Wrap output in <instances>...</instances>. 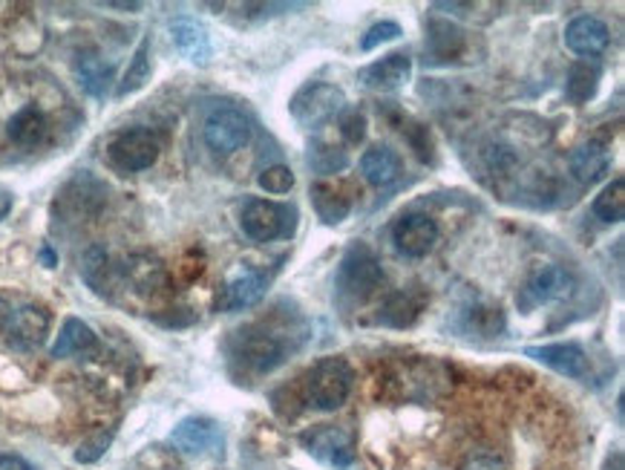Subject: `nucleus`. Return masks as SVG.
<instances>
[{"mask_svg":"<svg viewBox=\"0 0 625 470\" xmlns=\"http://www.w3.org/2000/svg\"><path fill=\"white\" fill-rule=\"evenodd\" d=\"M573 286H576V280H573V275L565 269V266H557V263H551V266H539V269L525 280V286H521L519 307L536 309V307H545V303L565 300L571 298Z\"/></svg>","mask_w":625,"mask_h":470,"instance_id":"8","label":"nucleus"},{"mask_svg":"<svg viewBox=\"0 0 625 470\" xmlns=\"http://www.w3.org/2000/svg\"><path fill=\"white\" fill-rule=\"evenodd\" d=\"M309 164H312V171L317 173H341L346 171V164H349V153L337 148V145L312 142V148H309Z\"/></svg>","mask_w":625,"mask_h":470,"instance_id":"31","label":"nucleus"},{"mask_svg":"<svg viewBox=\"0 0 625 470\" xmlns=\"http://www.w3.org/2000/svg\"><path fill=\"white\" fill-rule=\"evenodd\" d=\"M291 119L298 121L305 130H314V127L326 125L337 116V113L346 110V93L337 87V84L317 82V84H305L303 90L294 93L291 98Z\"/></svg>","mask_w":625,"mask_h":470,"instance_id":"5","label":"nucleus"},{"mask_svg":"<svg viewBox=\"0 0 625 470\" xmlns=\"http://www.w3.org/2000/svg\"><path fill=\"white\" fill-rule=\"evenodd\" d=\"M150 38H144L142 44H139V50L133 53V58H130V67L125 70V75H121L119 87H116V96H130V93L142 90L144 84L150 82Z\"/></svg>","mask_w":625,"mask_h":470,"instance_id":"29","label":"nucleus"},{"mask_svg":"<svg viewBox=\"0 0 625 470\" xmlns=\"http://www.w3.org/2000/svg\"><path fill=\"white\" fill-rule=\"evenodd\" d=\"M98 350L96 332L82 318H67L53 344V359H73V355H89Z\"/></svg>","mask_w":625,"mask_h":470,"instance_id":"24","label":"nucleus"},{"mask_svg":"<svg viewBox=\"0 0 625 470\" xmlns=\"http://www.w3.org/2000/svg\"><path fill=\"white\" fill-rule=\"evenodd\" d=\"M171 35L179 53L185 55L191 64L208 67L211 58H214V44H211L208 30L200 21H194V18H176L171 23Z\"/></svg>","mask_w":625,"mask_h":470,"instance_id":"16","label":"nucleus"},{"mask_svg":"<svg viewBox=\"0 0 625 470\" xmlns=\"http://www.w3.org/2000/svg\"><path fill=\"white\" fill-rule=\"evenodd\" d=\"M257 182H260V188L266 191V194H289L291 188H294V173H291V168H285V164H271V168H266V171L257 177Z\"/></svg>","mask_w":625,"mask_h":470,"instance_id":"32","label":"nucleus"},{"mask_svg":"<svg viewBox=\"0 0 625 470\" xmlns=\"http://www.w3.org/2000/svg\"><path fill=\"white\" fill-rule=\"evenodd\" d=\"M427 307V291L418 289V286H410V289H398L392 291L384 307H380L378 323L392 329H407L418 321V314L424 312Z\"/></svg>","mask_w":625,"mask_h":470,"instance_id":"17","label":"nucleus"},{"mask_svg":"<svg viewBox=\"0 0 625 470\" xmlns=\"http://www.w3.org/2000/svg\"><path fill=\"white\" fill-rule=\"evenodd\" d=\"M412 75V58L407 53H389L380 61L364 67L357 73V82L378 93H392L401 90L403 84L410 82Z\"/></svg>","mask_w":625,"mask_h":470,"instance_id":"13","label":"nucleus"},{"mask_svg":"<svg viewBox=\"0 0 625 470\" xmlns=\"http://www.w3.org/2000/svg\"><path fill=\"white\" fill-rule=\"evenodd\" d=\"M266 291H268V277L257 269H248L225 284L219 307H223L225 312L251 309V307H257L262 298H266Z\"/></svg>","mask_w":625,"mask_h":470,"instance_id":"18","label":"nucleus"},{"mask_svg":"<svg viewBox=\"0 0 625 470\" xmlns=\"http://www.w3.org/2000/svg\"><path fill=\"white\" fill-rule=\"evenodd\" d=\"M568 164H571V173L582 185H594V182L603 180L605 171H608L611 153L603 142H585L573 150Z\"/></svg>","mask_w":625,"mask_h":470,"instance_id":"22","label":"nucleus"},{"mask_svg":"<svg viewBox=\"0 0 625 470\" xmlns=\"http://www.w3.org/2000/svg\"><path fill=\"white\" fill-rule=\"evenodd\" d=\"M464 470H505V462H502L499 456H491V453H478L473 456Z\"/></svg>","mask_w":625,"mask_h":470,"instance_id":"36","label":"nucleus"},{"mask_svg":"<svg viewBox=\"0 0 625 470\" xmlns=\"http://www.w3.org/2000/svg\"><path fill=\"white\" fill-rule=\"evenodd\" d=\"M110 445H112V430H101V434L89 436V439L82 441L78 450H75V462H82V464L98 462V459L107 453Z\"/></svg>","mask_w":625,"mask_h":470,"instance_id":"33","label":"nucleus"},{"mask_svg":"<svg viewBox=\"0 0 625 470\" xmlns=\"http://www.w3.org/2000/svg\"><path fill=\"white\" fill-rule=\"evenodd\" d=\"M9 211H12V194L0 188V220H7Z\"/></svg>","mask_w":625,"mask_h":470,"instance_id":"38","label":"nucleus"},{"mask_svg":"<svg viewBox=\"0 0 625 470\" xmlns=\"http://www.w3.org/2000/svg\"><path fill=\"white\" fill-rule=\"evenodd\" d=\"M341 133L349 145H360L366 136V116L360 110H343L341 116Z\"/></svg>","mask_w":625,"mask_h":470,"instance_id":"35","label":"nucleus"},{"mask_svg":"<svg viewBox=\"0 0 625 470\" xmlns=\"http://www.w3.org/2000/svg\"><path fill=\"white\" fill-rule=\"evenodd\" d=\"M596 87H600V67L594 61H580L568 70L565 82V96L573 105H585L589 98H594Z\"/></svg>","mask_w":625,"mask_h":470,"instance_id":"26","label":"nucleus"},{"mask_svg":"<svg viewBox=\"0 0 625 470\" xmlns=\"http://www.w3.org/2000/svg\"><path fill=\"white\" fill-rule=\"evenodd\" d=\"M392 243L403 257H427L439 243V225L427 214H403L392 225Z\"/></svg>","mask_w":625,"mask_h":470,"instance_id":"12","label":"nucleus"},{"mask_svg":"<svg viewBox=\"0 0 625 470\" xmlns=\"http://www.w3.org/2000/svg\"><path fill=\"white\" fill-rule=\"evenodd\" d=\"M355 373L343 359H321L305 373V398L314 410L332 413L346 404Z\"/></svg>","mask_w":625,"mask_h":470,"instance_id":"3","label":"nucleus"},{"mask_svg":"<svg viewBox=\"0 0 625 470\" xmlns=\"http://www.w3.org/2000/svg\"><path fill=\"white\" fill-rule=\"evenodd\" d=\"M46 116L41 110H37L35 105L30 107H21V110L9 119L7 125V133L9 139L15 145H21V148H35V145H41L46 139Z\"/></svg>","mask_w":625,"mask_h":470,"instance_id":"25","label":"nucleus"},{"mask_svg":"<svg viewBox=\"0 0 625 470\" xmlns=\"http://www.w3.org/2000/svg\"><path fill=\"white\" fill-rule=\"evenodd\" d=\"M112 64L96 53H82L75 61V78L82 84V90L93 98H105L112 84Z\"/></svg>","mask_w":625,"mask_h":470,"instance_id":"23","label":"nucleus"},{"mask_svg":"<svg viewBox=\"0 0 625 470\" xmlns=\"http://www.w3.org/2000/svg\"><path fill=\"white\" fill-rule=\"evenodd\" d=\"M594 217L603 223L614 225L623 223L625 217V180H614L600 191L594 200Z\"/></svg>","mask_w":625,"mask_h":470,"instance_id":"30","label":"nucleus"},{"mask_svg":"<svg viewBox=\"0 0 625 470\" xmlns=\"http://www.w3.org/2000/svg\"><path fill=\"white\" fill-rule=\"evenodd\" d=\"M239 225L254 243L289 239L298 228V211H294V205H283V202L248 200L243 214H239Z\"/></svg>","mask_w":625,"mask_h":470,"instance_id":"4","label":"nucleus"},{"mask_svg":"<svg viewBox=\"0 0 625 470\" xmlns=\"http://www.w3.org/2000/svg\"><path fill=\"white\" fill-rule=\"evenodd\" d=\"M159 136L148 127H130V130H121L110 139L107 145V159H110L112 168H119L125 173H139L153 168L159 159Z\"/></svg>","mask_w":625,"mask_h":470,"instance_id":"6","label":"nucleus"},{"mask_svg":"<svg viewBox=\"0 0 625 470\" xmlns=\"http://www.w3.org/2000/svg\"><path fill=\"white\" fill-rule=\"evenodd\" d=\"M50 312L44 307H35V303H26V307H18L9 312V318L3 321V338H7L9 346L15 350H37L44 344L46 335H50Z\"/></svg>","mask_w":625,"mask_h":470,"instance_id":"9","label":"nucleus"},{"mask_svg":"<svg viewBox=\"0 0 625 470\" xmlns=\"http://www.w3.org/2000/svg\"><path fill=\"white\" fill-rule=\"evenodd\" d=\"M119 277L130 289L139 291V295H153V291L162 289L164 280H168L164 266L157 257H150V254H133V257H127L119 266Z\"/></svg>","mask_w":625,"mask_h":470,"instance_id":"19","label":"nucleus"},{"mask_svg":"<svg viewBox=\"0 0 625 470\" xmlns=\"http://www.w3.org/2000/svg\"><path fill=\"white\" fill-rule=\"evenodd\" d=\"M525 355L539 364L551 366L553 373L565 375V378H585L589 375V355L580 344H545L528 346Z\"/></svg>","mask_w":625,"mask_h":470,"instance_id":"14","label":"nucleus"},{"mask_svg":"<svg viewBox=\"0 0 625 470\" xmlns=\"http://www.w3.org/2000/svg\"><path fill=\"white\" fill-rule=\"evenodd\" d=\"M41 260L46 263V269H53V266H55V254L50 252V248H44V252H41Z\"/></svg>","mask_w":625,"mask_h":470,"instance_id":"40","label":"nucleus"},{"mask_svg":"<svg viewBox=\"0 0 625 470\" xmlns=\"http://www.w3.org/2000/svg\"><path fill=\"white\" fill-rule=\"evenodd\" d=\"M202 136H205V145L214 153L228 157V153H237L239 148H246L251 142V121L237 107H219L205 119Z\"/></svg>","mask_w":625,"mask_h":470,"instance_id":"7","label":"nucleus"},{"mask_svg":"<svg viewBox=\"0 0 625 470\" xmlns=\"http://www.w3.org/2000/svg\"><path fill=\"white\" fill-rule=\"evenodd\" d=\"M171 445L187 456H223L225 439L216 421L202 416H191L173 427Z\"/></svg>","mask_w":625,"mask_h":470,"instance_id":"11","label":"nucleus"},{"mask_svg":"<svg viewBox=\"0 0 625 470\" xmlns=\"http://www.w3.org/2000/svg\"><path fill=\"white\" fill-rule=\"evenodd\" d=\"M403 30L398 26L395 21H380L375 23L373 30H366V35L360 38V50L364 53H369V50H375V46L380 44H389V41H395V38H401Z\"/></svg>","mask_w":625,"mask_h":470,"instance_id":"34","label":"nucleus"},{"mask_svg":"<svg viewBox=\"0 0 625 470\" xmlns=\"http://www.w3.org/2000/svg\"><path fill=\"white\" fill-rule=\"evenodd\" d=\"M605 470H623V453H614L605 464Z\"/></svg>","mask_w":625,"mask_h":470,"instance_id":"39","label":"nucleus"},{"mask_svg":"<svg viewBox=\"0 0 625 470\" xmlns=\"http://www.w3.org/2000/svg\"><path fill=\"white\" fill-rule=\"evenodd\" d=\"M401 157H398L389 145H375V148L366 150L364 159H360V173H364L366 182L375 188L392 185V182L401 177Z\"/></svg>","mask_w":625,"mask_h":470,"instance_id":"21","label":"nucleus"},{"mask_svg":"<svg viewBox=\"0 0 625 470\" xmlns=\"http://www.w3.org/2000/svg\"><path fill=\"white\" fill-rule=\"evenodd\" d=\"M0 470H35L26 459L21 456H12V453H0Z\"/></svg>","mask_w":625,"mask_h":470,"instance_id":"37","label":"nucleus"},{"mask_svg":"<svg viewBox=\"0 0 625 470\" xmlns=\"http://www.w3.org/2000/svg\"><path fill=\"white\" fill-rule=\"evenodd\" d=\"M231 355L246 370L262 375L283 364L285 355H289V344H285V338L280 332L268 329L266 323H251V327H243L239 332H234Z\"/></svg>","mask_w":625,"mask_h":470,"instance_id":"2","label":"nucleus"},{"mask_svg":"<svg viewBox=\"0 0 625 470\" xmlns=\"http://www.w3.org/2000/svg\"><path fill=\"white\" fill-rule=\"evenodd\" d=\"M464 327L473 335L496 338L505 332V312H502V307H493V303H476V307H470L464 312Z\"/></svg>","mask_w":625,"mask_h":470,"instance_id":"28","label":"nucleus"},{"mask_svg":"<svg viewBox=\"0 0 625 470\" xmlns=\"http://www.w3.org/2000/svg\"><path fill=\"white\" fill-rule=\"evenodd\" d=\"M464 44H467V38L455 23L439 21V18L427 23V58L432 64H450L464 53Z\"/></svg>","mask_w":625,"mask_h":470,"instance_id":"20","label":"nucleus"},{"mask_svg":"<svg viewBox=\"0 0 625 470\" xmlns=\"http://www.w3.org/2000/svg\"><path fill=\"white\" fill-rule=\"evenodd\" d=\"M303 445L328 468H349L355 462V434L346 427H314L312 434L303 436Z\"/></svg>","mask_w":625,"mask_h":470,"instance_id":"10","label":"nucleus"},{"mask_svg":"<svg viewBox=\"0 0 625 470\" xmlns=\"http://www.w3.org/2000/svg\"><path fill=\"white\" fill-rule=\"evenodd\" d=\"M380 284H384V266H380L378 254L366 243H352L335 275L337 307L346 312L364 307L366 300L380 289Z\"/></svg>","mask_w":625,"mask_h":470,"instance_id":"1","label":"nucleus"},{"mask_svg":"<svg viewBox=\"0 0 625 470\" xmlns=\"http://www.w3.org/2000/svg\"><path fill=\"white\" fill-rule=\"evenodd\" d=\"M608 41H611V32L608 26H605V21H600V18L580 15L568 23L565 44L568 50H571L573 55H580V58L589 61L594 58V55L605 53Z\"/></svg>","mask_w":625,"mask_h":470,"instance_id":"15","label":"nucleus"},{"mask_svg":"<svg viewBox=\"0 0 625 470\" xmlns=\"http://www.w3.org/2000/svg\"><path fill=\"white\" fill-rule=\"evenodd\" d=\"M312 202H314V211H317V217L328 225H337L343 220L349 217V200L341 196V191H335V185H328V182H317L312 185Z\"/></svg>","mask_w":625,"mask_h":470,"instance_id":"27","label":"nucleus"},{"mask_svg":"<svg viewBox=\"0 0 625 470\" xmlns=\"http://www.w3.org/2000/svg\"><path fill=\"white\" fill-rule=\"evenodd\" d=\"M9 312H12V307H9L7 300L0 298V327H3V321H7V318H9Z\"/></svg>","mask_w":625,"mask_h":470,"instance_id":"41","label":"nucleus"}]
</instances>
